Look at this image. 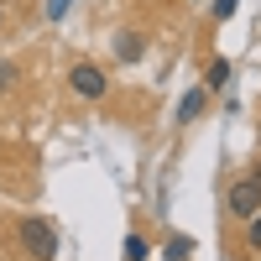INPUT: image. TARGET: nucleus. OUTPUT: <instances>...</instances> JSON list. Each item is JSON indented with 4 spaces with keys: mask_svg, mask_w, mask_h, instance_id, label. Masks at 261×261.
I'll return each instance as SVG.
<instances>
[{
    "mask_svg": "<svg viewBox=\"0 0 261 261\" xmlns=\"http://www.w3.org/2000/svg\"><path fill=\"white\" fill-rule=\"evenodd\" d=\"M16 241H21V251L37 256V261H53V256H58V230H53L47 220H21Z\"/></svg>",
    "mask_w": 261,
    "mask_h": 261,
    "instance_id": "nucleus-1",
    "label": "nucleus"
},
{
    "mask_svg": "<svg viewBox=\"0 0 261 261\" xmlns=\"http://www.w3.org/2000/svg\"><path fill=\"white\" fill-rule=\"evenodd\" d=\"M225 209L235 214V220H251V214L261 209V188H256L251 178H235V183H230V193H225Z\"/></svg>",
    "mask_w": 261,
    "mask_h": 261,
    "instance_id": "nucleus-2",
    "label": "nucleus"
},
{
    "mask_svg": "<svg viewBox=\"0 0 261 261\" xmlns=\"http://www.w3.org/2000/svg\"><path fill=\"white\" fill-rule=\"evenodd\" d=\"M68 84H73V94H84V99H105V73L94 68V63H73Z\"/></svg>",
    "mask_w": 261,
    "mask_h": 261,
    "instance_id": "nucleus-3",
    "label": "nucleus"
},
{
    "mask_svg": "<svg viewBox=\"0 0 261 261\" xmlns=\"http://www.w3.org/2000/svg\"><path fill=\"white\" fill-rule=\"evenodd\" d=\"M204 105H209V89H204V84H199V89H188L183 105H178V125H193V120L204 115Z\"/></svg>",
    "mask_w": 261,
    "mask_h": 261,
    "instance_id": "nucleus-4",
    "label": "nucleus"
},
{
    "mask_svg": "<svg viewBox=\"0 0 261 261\" xmlns=\"http://www.w3.org/2000/svg\"><path fill=\"white\" fill-rule=\"evenodd\" d=\"M141 53H146V37L141 32H120L115 37V63H136Z\"/></svg>",
    "mask_w": 261,
    "mask_h": 261,
    "instance_id": "nucleus-5",
    "label": "nucleus"
},
{
    "mask_svg": "<svg viewBox=\"0 0 261 261\" xmlns=\"http://www.w3.org/2000/svg\"><path fill=\"white\" fill-rule=\"evenodd\" d=\"M225 84H230V58H214L209 73H204V89L214 94V89H225Z\"/></svg>",
    "mask_w": 261,
    "mask_h": 261,
    "instance_id": "nucleus-6",
    "label": "nucleus"
},
{
    "mask_svg": "<svg viewBox=\"0 0 261 261\" xmlns=\"http://www.w3.org/2000/svg\"><path fill=\"white\" fill-rule=\"evenodd\" d=\"M151 246H146V235H125V261H146Z\"/></svg>",
    "mask_w": 261,
    "mask_h": 261,
    "instance_id": "nucleus-7",
    "label": "nucleus"
},
{
    "mask_svg": "<svg viewBox=\"0 0 261 261\" xmlns=\"http://www.w3.org/2000/svg\"><path fill=\"white\" fill-rule=\"evenodd\" d=\"M193 256V241H188V235H172V241H167V261H188Z\"/></svg>",
    "mask_w": 261,
    "mask_h": 261,
    "instance_id": "nucleus-8",
    "label": "nucleus"
},
{
    "mask_svg": "<svg viewBox=\"0 0 261 261\" xmlns=\"http://www.w3.org/2000/svg\"><path fill=\"white\" fill-rule=\"evenodd\" d=\"M11 89H16V63L0 58V94H11Z\"/></svg>",
    "mask_w": 261,
    "mask_h": 261,
    "instance_id": "nucleus-9",
    "label": "nucleus"
},
{
    "mask_svg": "<svg viewBox=\"0 0 261 261\" xmlns=\"http://www.w3.org/2000/svg\"><path fill=\"white\" fill-rule=\"evenodd\" d=\"M235 6H241V0H214V21H230Z\"/></svg>",
    "mask_w": 261,
    "mask_h": 261,
    "instance_id": "nucleus-10",
    "label": "nucleus"
},
{
    "mask_svg": "<svg viewBox=\"0 0 261 261\" xmlns=\"http://www.w3.org/2000/svg\"><path fill=\"white\" fill-rule=\"evenodd\" d=\"M246 225H251V246H256V251H261V209H256V214H251V220H246Z\"/></svg>",
    "mask_w": 261,
    "mask_h": 261,
    "instance_id": "nucleus-11",
    "label": "nucleus"
},
{
    "mask_svg": "<svg viewBox=\"0 0 261 261\" xmlns=\"http://www.w3.org/2000/svg\"><path fill=\"white\" fill-rule=\"evenodd\" d=\"M63 11H68V0H47V16H53V21H58Z\"/></svg>",
    "mask_w": 261,
    "mask_h": 261,
    "instance_id": "nucleus-12",
    "label": "nucleus"
},
{
    "mask_svg": "<svg viewBox=\"0 0 261 261\" xmlns=\"http://www.w3.org/2000/svg\"><path fill=\"white\" fill-rule=\"evenodd\" d=\"M251 183H256V188H261V162H256V167H251Z\"/></svg>",
    "mask_w": 261,
    "mask_h": 261,
    "instance_id": "nucleus-13",
    "label": "nucleus"
},
{
    "mask_svg": "<svg viewBox=\"0 0 261 261\" xmlns=\"http://www.w3.org/2000/svg\"><path fill=\"white\" fill-rule=\"evenodd\" d=\"M193 6H204V0H193Z\"/></svg>",
    "mask_w": 261,
    "mask_h": 261,
    "instance_id": "nucleus-14",
    "label": "nucleus"
},
{
    "mask_svg": "<svg viewBox=\"0 0 261 261\" xmlns=\"http://www.w3.org/2000/svg\"><path fill=\"white\" fill-rule=\"evenodd\" d=\"M0 21H6V11H0Z\"/></svg>",
    "mask_w": 261,
    "mask_h": 261,
    "instance_id": "nucleus-15",
    "label": "nucleus"
}]
</instances>
